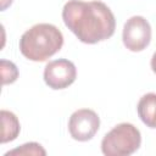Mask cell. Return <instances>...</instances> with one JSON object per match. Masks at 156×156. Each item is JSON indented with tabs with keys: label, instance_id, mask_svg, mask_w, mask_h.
I'll use <instances>...</instances> for the list:
<instances>
[{
	"label": "cell",
	"instance_id": "9c48e42d",
	"mask_svg": "<svg viewBox=\"0 0 156 156\" xmlns=\"http://www.w3.org/2000/svg\"><path fill=\"white\" fill-rule=\"evenodd\" d=\"M10 155H39V156H45L46 151L43 149V146L38 143H26L21 145L20 147H16L13 150H10L5 154V156Z\"/></svg>",
	"mask_w": 156,
	"mask_h": 156
},
{
	"label": "cell",
	"instance_id": "7a4b0ae2",
	"mask_svg": "<svg viewBox=\"0 0 156 156\" xmlns=\"http://www.w3.org/2000/svg\"><path fill=\"white\" fill-rule=\"evenodd\" d=\"M63 45L61 30L51 23H38L27 29L18 43L21 54L35 62H43L54 56Z\"/></svg>",
	"mask_w": 156,
	"mask_h": 156
},
{
	"label": "cell",
	"instance_id": "52a82bcc",
	"mask_svg": "<svg viewBox=\"0 0 156 156\" xmlns=\"http://www.w3.org/2000/svg\"><path fill=\"white\" fill-rule=\"evenodd\" d=\"M138 116L149 128L156 129V93L143 95L136 106Z\"/></svg>",
	"mask_w": 156,
	"mask_h": 156
},
{
	"label": "cell",
	"instance_id": "6da1fadb",
	"mask_svg": "<svg viewBox=\"0 0 156 156\" xmlns=\"http://www.w3.org/2000/svg\"><path fill=\"white\" fill-rule=\"evenodd\" d=\"M65 26L84 44H96L110 39L116 29L111 9L102 1L68 0L62 9Z\"/></svg>",
	"mask_w": 156,
	"mask_h": 156
},
{
	"label": "cell",
	"instance_id": "30bf717a",
	"mask_svg": "<svg viewBox=\"0 0 156 156\" xmlns=\"http://www.w3.org/2000/svg\"><path fill=\"white\" fill-rule=\"evenodd\" d=\"M1 65V74H2V84H11L17 80L18 78V69L16 65L11 61L2 58L0 61Z\"/></svg>",
	"mask_w": 156,
	"mask_h": 156
},
{
	"label": "cell",
	"instance_id": "3957f363",
	"mask_svg": "<svg viewBox=\"0 0 156 156\" xmlns=\"http://www.w3.org/2000/svg\"><path fill=\"white\" fill-rule=\"evenodd\" d=\"M141 145L140 130L132 123L115 126L101 140V151L106 156H129Z\"/></svg>",
	"mask_w": 156,
	"mask_h": 156
},
{
	"label": "cell",
	"instance_id": "277c9868",
	"mask_svg": "<svg viewBox=\"0 0 156 156\" xmlns=\"http://www.w3.org/2000/svg\"><path fill=\"white\" fill-rule=\"evenodd\" d=\"M122 40L124 46L133 52L146 49L151 41V26L143 16H132L123 26Z\"/></svg>",
	"mask_w": 156,
	"mask_h": 156
},
{
	"label": "cell",
	"instance_id": "5b68a950",
	"mask_svg": "<svg viewBox=\"0 0 156 156\" xmlns=\"http://www.w3.org/2000/svg\"><path fill=\"white\" fill-rule=\"evenodd\" d=\"M100 128L98 113L90 108H79L74 111L68 119L69 135L77 141H88L95 136Z\"/></svg>",
	"mask_w": 156,
	"mask_h": 156
},
{
	"label": "cell",
	"instance_id": "8fae6325",
	"mask_svg": "<svg viewBox=\"0 0 156 156\" xmlns=\"http://www.w3.org/2000/svg\"><path fill=\"white\" fill-rule=\"evenodd\" d=\"M150 65H151V69H152V72L156 73V51L154 52V55H152V57H151V62H150Z\"/></svg>",
	"mask_w": 156,
	"mask_h": 156
},
{
	"label": "cell",
	"instance_id": "8992f818",
	"mask_svg": "<svg viewBox=\"0 0 156 156\" xmlns=\"http://www.w3.org/2000/svg\"><path fill=\"white\" fill-rule=\"evenodd\" d=\"M77 78V68L74 63L67 58H58L46 63L44 68V82L54 89H66L74 83Z\"/></svg>",
	"mask_w": 156,
	"mask_h": 156
},
{
	"label": "cell",
	"instance_id": "ba28073f",
	"mask_svg": "<svg viewBox=\"0 0 156 156\" xmlns=\"http://www.w3.org/2000/svg\"><path fill=\"white\" fill-rule=\"evenodd\" d=\"M1 116V124H2V132H1V143H9L15 140L21 130V124L17 118V116L6 110H1L0 112Z\"/></svg>",
	"mask_w": 156,
	"mask_h": 156
},
{
	"label": "cell",
	"instance_id": "7c38bea8",
	"mask_svg": "<svg viewBox=\"0 0 156 156\" xmlns=\"http://www.w3.org/2000/svg\"><path fill=\"white\" fill-rule=\"evenodd\" d=\"M12 4V0H2V4H1V10L4 11L7 6H10Z\"/></svg>",
	"mask_w": 156,
	"mask_h": 156
}]
</instances>
